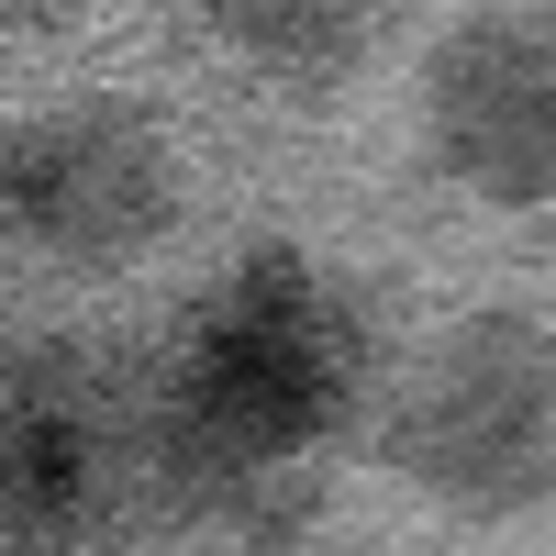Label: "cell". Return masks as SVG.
Returning <instances> with one entry per match:
<instances>
[{
  "mask_svg": "<svg viewBox=\"0 0 556 556\" xmlns=\"http://www.w3.org/2000/svg\"><path fill=\"white\" fill-rule=\"evenodd\" d=\"M379 379V323L334 267L301 245H245L212 290L178 312L146 401V468L212 513L278 479L290 456L334 445L345 412Z\"/></svg>",
  "mask_w": 556,
  "mask_h": 556,
  "instance_id": "cell-1",
  "label": "cell"
},
{
  "mask_svg": "<svg viewBox=\"0 0 556 556\" xmlns=\"http://www.w3.org/2000/svg\"><path fill=\"white\" fill-rule=\"evenodd\" d=\"M379 456L456 523H523L556 501V334L534 312H456L412 345L379 412Z\"/></svg>",
  "mask_w": 556,
  "mask_h": 556,
  "instance_id": "cell-2",
  "label": "cell"
},
{
  "mask_svg": "<svg viewBox=\"0 0 556 556\" xmlns=\"http://www.w3.org/2000/svg\"><path fill=\"white\" fill-rule=\"evenodd\" d=\"M178 223V146L146 101L78 89L0 123V245L45 267H123Z\"/></svg>",
  "mask_w": 556,
  "mask_h": 556,
  "instance_id": "cell-3",
  "label": "cell"
},
{
  "mask_svg": "<svg viewBox=\"0 0 556 556\" xmlns=\"http://www.w3.org/2000/svg\"><path fill=\"white\" fill-rule=\"evenodd\" d=\"M412 134L445 190L490 212H545L556 201V12L501 0L434 34L412 78Z\"/></svg>",
  "mask_w": 556,
  "mask_h": 556,
  "instance_id": "cell-4",
  "label": "cell"
},
{
  "mask_svg": "<svg viewBox=\"0 0 556 556\" xmlns=\"http://www.w3.org/2000/svg\"><path fill=\"white\" fill-rule=\"evenodd\" d=\"M134 479V401L101 345L0 334V545H67Z\"/></svg>",
  "mask_w": 556,
  "mask_h": 556,
  "instance_id": "cell-5",
  "label": "cell"
},
{
  "mask_svg": "<svg viewBox=\"0 0 556 556\" xmlns=\"http://www.w3.org/2000/svg\"><path fill=\"white\" fill-rule=\"evenodd\" d=\"M190 12L245 78L290 89V101H323L390 45L401 0H190Z\"/></svg>",
  "mask_w": 556,
  "mask_h": 556,
  "instance_id": "cell-6",
  "label": "cell"
},
{
  "mask_svg": "<svg viewBox=\"0 0 556 556\" xmlns=\"http://www.w3.org/2000/svg\"><path fill=\"white\" fill-rule=\"evenodd\" d=\"M89 12V0H0V23H12V34H56V23H78Z\"/></svg>",
  "mask_w": 556,
  "mask_h": 556,
  "instance_id": "cell-7",
  "label": "cell"
}]
</instances>
